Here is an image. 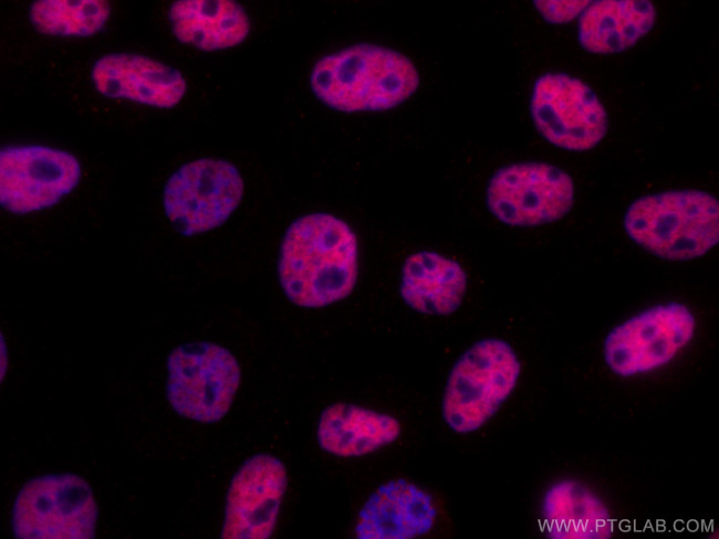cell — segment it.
<instances>
[{"label": "cell", "mask_w": 719, "mask_h": 539, "mask_svg": "<svg viewBox=\"0 0 719 539\" xmlns=\"http://www.w3.org/2000/svg\"><path fill=\"white\" fill-rule=\"evenodd\" d=\"M438 510L433 496L405 478L381 484L357 514L358 539H413L429 533Z\"/></svg>", "instance_id": "cell-13"}, {"label": "cell", "mask_w": 719, "mask_h": 539, "mask_svg": "<svg viewBox=\"0 0 719 539\" xmlns=\"http://www.w3.org/2000/svg\"><path fill=\"white\" fill-rule=\"evenodd\" d=\"M575 187L572 178L545 162H517L502 167L490 178L486 202L489 211L511 226H536L555 222L572 209Z\"/></svg>", "instance_id": "cell-9"}, {"label": "cell", "mask_w": 719, "mask_h": 539, "mask_svg": "<svg viewBox=\"0 0 719 539\" xmlns=\"http://www.w3.org/2000/svg\"><path fill=\"white\" fill-rule=\"evenodd\" d=\"M358 242L352 228L325 212L304 214L284 232L278 279L285 297L303 308L346 298L358 277Z\"/></svg>", "instance_id": "cell-1"}, {"label": "cell", "mask_w": 719, "mask_h": 539, "mask_svg": "<svg viewBox=\"0 0 719 539\" xmlns=\"http://www.w3.org/2000/svg\"><path fill=\"white\" fill-rule=\"evenodd\" d=\"M97 516L92 489L82 477L45 474L19 490L11 528L21 539H88L95 536Z\"/></svg>", "instance_id": "cell-6"}, {"label": "cell", "mask_w": 719, "mask_h": 539, "mask_svg": "<svg viewBox=\"0 0 719 539\" xmlns=\"http://www.w3.org/2000/svg\"><path fill=\"white\" fill-rule=\"evenodd\" d=\"M244 183L239 169L223 159L201 158L180 166L163 193L166 216L183 235L223 224L241 202Z\"/></svg>", "instance_id": "cell-7"}, {"label": "cell", "mask_w": 719, "mask_h": 539, "mask_svg": "<svg viewBox=\"0 0 719 539\" xmlns=\"http://www.w3.org/2000/svg\"><path fill=\"white\" fill-rule=\"evenodd\" d=\"M310 84L329 107L344 113L381 112L407 101L419 87L413 62L400 52L358 43L321 57Z\"/></svg>", "instance_id": "cell-2"}, {"label": "cell", "mask_w": 719, "mask_h": 539, "mask_svg": "<svg viewBox=\"0 0 719 539\" xmlns=\"http://www.w3.org/2000/svg\"><path fill=\"white\" fill-rule=\"evenodd\" d=\"M81 167L72 154L48 146H8L0 152V201L15 214L56 204L79 183Z\"/></svg>", "instance_id": "cell-11"}, {"label": "cell", "mask_w": 719, "mask_h": 539, "mask_svg": "<svg viewBox=\"0 0 719 539\" xmlns=\"http://www.w3.org/2000/svg\"><path fill=\"white\" fill-rule=\"evenodd\" d=\"M399 421L384 412L346 402L326 406L320 414L316 441L320 448L337 457H359L395 442Z\"/></svg>", "instance_id": "cell-16"}, {"label": "cell", "mask_w": 719, "mask_h": 539, "mask_svg": "<svg viewBox=\"0 0 719 539\" xmlns=\"http://www.w3.org/2000/svg\"><path fill=\"white\" fill-rule=\"evenodd\" d=\"M91 75L95 88L104 96L158 108L176 106L187 89L178 70L134 53L103 55L94 63Z\"/></svg>", "instance_id": "cell-14"}, {"label": "cell", "mask_w": 719, "mask_h": 539, "mask_svg": "<svg viewBox=\"0 0 719 539\" xmlns=\"http://www.w3.org/2000/svg\"><path fill=\"white\" fill-rule=\"evenodd\" d=\"M241 380L235 356L209 341L179 345L167 359L166 393L180 416L215 423L229 411Z\"/></svg>", "instance_id": "cell-5"}, {"label": "cell", "mask_w": 719, "mask_h": 539, "mask_svg": "<svg viewBox=\"0 0 719 539\" xmlns=\"http://www.w3.org/2000/svg\"><path fill=\"white\" fill-rule=\"evenodd\" d=\"M286 487L288 472L278 457L259 453L244 461L227 493L221 538H270Z\"/></svg>", "instance_id": "cell-12"}, {"label": "cell", "mask_w": 719, "mask_h": 539, "mask_svg": "<svg viewBox=\"0 0 719 539\" xmlns=\"http://www.w3.org/2000/svg\"><path fill=\"white\" fill-rule=\"evenodd\" d=\"M521 362L509 342L484 338L472 344L456 360L448 374L441 416L458 434L482 427L513 392Z\"/></svg>", "instance_id": "cell-4"}, {"label": "cell", "mask_w": 719, "mask_h": 539, "mask_svg": "<svg viewBox=\"0 0 719 539\" xmlns=\"http://www.w3.org/2000/svg\"><path fill=\"white\" fill-rule=\"evenodd\" d=\"M530 110L542 137L565 150H588L607 133V114L596 94L564 73H545L536 80Z\"/></svg>", "instance_id": "cell-10"}, {"label": "cell", "mask_w": 719, "mask_h": 539, "mask_svg": "<svg viewBox=\"0 0 719 539\" xmlns=\"http://www.w3.org/2000/svg\"><path fill=\"white\" fill-rule=\"evenodd\" d=\"M169 23L176 39L202 51L233 47L246 40L250 20L230 0H183L171 4Z\"/></svg>", "instance_id": "cell-17"}, {"label": "cell", "mask_w": 719, "mask_h": 539, "mask_svg": "<svg viewBox=\"0 0 719 539\" xmlns=\"http://www.w3.org/2000/svg\"><path fill=\"white\" fill-rule=\"evenodd\" d=\"M623 222L631 240L649 253L674 262L690 261L718 242V200L695 189L647 194L632 202Z\"/></svg>", "instance_id": "cell-3"}, {"label": "cell", "mask_w": 719, "mask_h": 539, "mask_svg": "<svg viewBox=\"0 0 719 539\" xmlns=\"http://www.w3.org/2000/svg\"><path fill=\"white\" fill-rule=\"evenodd\" d=\"M587 1H535L534 4L542 17L553 23L566 22L574 19L587 7Z\"/></svg>", "instance_id": "cell-20"}, {"label": "cell", "mask_w": 719, "mask_h": 539, "mask_svg": "<svg viewBox=\"0 0 719 539\" xmlns=\"http://www.w3.org/2000/svg\"><path fill=\"white\" fill-rule=\"evenodd\" d=\"M655 21L656 10L648 1H596L582 12L577 38L591 53L623 52L650 31Z\"/></svg>", "instance_id": "cell-18"}, {"label": "cell", "mask_w": 719, "mask_h": 539, "mask_svg": "<svg viewBox=\"0 0 719 539\" xmlns=\"http://www.w3.org/2000/svg\"><path fill=\"white\" fill-rule=\"evenodd\" d=\"M696 328V318L684 304L655 305L608 332L603 344L605 363L619 377L659 369L690 342Z\"/></svg>", "instance_id": "cell-8"}, {"label": "cell", "mask_w": 719, "mask_h": 539, "mask_svg": "<svg viewBox=\"0 0 719 539\" xmlns=\"http://www.w3.org/2000/svg\"><path fill=\"white\" fill-rule=\"evenodd\" d=\"M29 17L46 35L92 36L104 29L110 6L102 0H44L31 4Z\"/></svg>", "instance_id": "cell-19"}, {"label": "cell", "mask_w": 719, "mask_h": 539, "mask_svg": "<svg viewBox=\"0 0 719 539\" xmlns=\"http://www.w3.org/2000/svg\"><path fill=\"white\" fill-rule=\"evenodd\" d=\"M467 286L468 277L461 264L435 251L415 252L402 267L400 297L423 315L454 314L463 300Z\"/></svg>", "instance_id": "cell-15"}]
</instances>
